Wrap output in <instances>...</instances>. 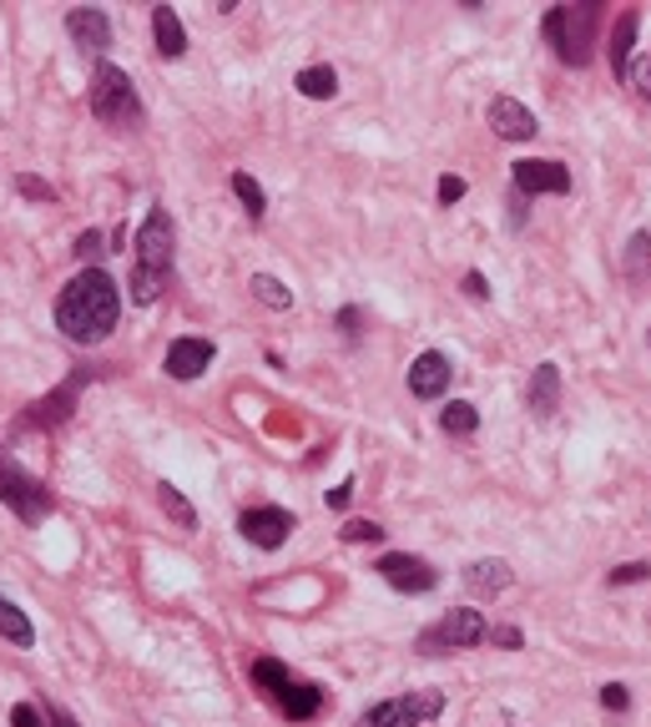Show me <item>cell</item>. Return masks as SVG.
Here are the masks:
<instances>
[{
  "instance_id": "obj_5",
  "label": "cell",
  "mask_w": 651,
  "mask_h": 727,
  "mask_svg": "<svg viewBox=\"0 0 651 727\" xmlns=\"http://www.w3.org/2000/svg\"><path fill=\"white\" fill-rule=\"evenodd\" d=\"M439 713H445V692L419 687V692H399V697H384V703L364 707L354 727H425Z\"/></svg>"
},
{
  "instance_id": "obj_20",
  "label": "cell",
  "mask_w": 651,
  "mask_h": 727,
  "mask_svg": "<svg viewBox=\"0 0 651 727\" xmlns=\"http://www.w3.org/2000/svg\"><path fill=\"white\" fill-rule=\"evenodd\" d=\"M152 36H157V51L167 61H178L188 51V31H182V15L172 6H152Z\"/></svg>"
},
{
  "instance_id": "obj_37",
  "label": "cell",
  "mask_w": 651,
  "mask_h": 727,
  "mask_svg": "<svg viewBox=\"0 0 651 727\" xmlns=\"http://www.w3.org/2000/svg\"><path fill=\"white\" fill-rule=\"evenodd\" d=\"M72 253H76L82 263H86V258H102V253H107V248H102V233H96V227H86L82 238H76V248H72Z\"/></svg>"
},
{
  "instance_id": "obj_19",
  "label": "cell",
  "mask_w": 651,
  "mask_h": 727,
  "mask_svg": "<svg viewBox=\"0 0 651 727\" xmlns=\"http://www.w3.org/2000/svg\"><path fill=\"white\" fill-rule=\"evenodd\" d=\"M637 31H641V11L627 6V11L616 15L611 25V41H606V56H611V72L627 82V66H631V46H637Z\"/></svg>"
},
{
  "instance_id": "obj_27",
  "label": "cell",
  "mask_w": 651,
  "mask_h": 727,
  "mask_svg": "<svg viewBox=\"0 0 651 727\" xmlns=\"http://www.w3.org/2000/svg\"><path fill=\"white\" fill-rule=\"evenodd\" d=\"M627 278H631V284H651V233H631V243H627Z\"/></svg>"
},
{
  "instance_id": "obj_12",
  "label": "cell",
  "mask_w": 651,
  "mask_h": 727,
  "mask_svg": "<svg viewBox=\"0 0 651 727\" xmlns=\"http://www.w3.org/2000/svg\"><path fill=\"white\" fill-rule=\"evenodd\" d=\"M213 359H217V344H213V339L182 334V339H172V344H167L162 370L172 374L178 384H192V379H202V374H207V364H213Z\"/></svg>"
},
{
  "instance_id": "obj_28",
  "label": "cell",
  "mask_w": 651,
  "mask_h": 727,
  "mask_svg": "<svg viewBox=\"0 0 651 727\" xmlns=\"http://www.w3.org/2000/svg\"><path fill=\"white\" fill-rule=\"evenodd\" d=\"M288 677H294V672H288L278 656H258V662H253V682H258L263 692H278Z\"/></svg>"
},
{
  "instance_id": "obj_33",
  "label": "cell",
  "mask_w": 651,
  "mask_h": 727,
  "mask_svg": "<svg viewBox=\"0 0 651 727\" xmlns=\"http://www.w3.org/2000/svg\"><path fill=\"white\" fill-rule=\"evenodd\" d=\"M601 707H606V713H616V717L627 713V707H631V687H627V682H606V687H601Z\"/></svg>"
},
{
  "instance_id": "obj_21",
  "label": "cell",
  "mask_w": 651,
  "mask_h": 727,
  "mask_svg": "<svg viewBox=\"0 0 651 727\" xmlns=\"http://www.w3.org/2000/svg\"><path fill=\"white\" fill-rule=\"evenodd\" d=\"M0 637H6L11 646H21V652L36 646V627H31V617H25L11 597H0Z\"/></svg>"
},
{
  "instance_id": "obj_41",
  "label": "cell",
  "mask_w": 651,
  "mask_h": 727,
  "mask_svg": "<svg viewBox=\"0 0 651 727\" xmlns=\"http://www.w3.org/2000/svg\"><path fill=\"white\" fill-rule=\"evenodd\" d=\"M510 227H515V233L525 227V197L515 188H510Z\"/></svg>"
},
{
  "instance_id": "obj_7",
  "label": "cell",
  "mask_w": 651,
  "mask_h": 727,
  "mask_svg": "<svg viewBox=\"0 0 651 727\" xmlns=\"http://www.w3.org/2000/svg\"><path fill=\"white\" fill-rule=\"evenodd\" d=\"M485 637H490V621L480 617V611H474V607H455V611H445L429 632H419V652H429V656L465 652V646H480Z\"/></svg>"
},
{
  "instance_id": "obj_34",
  "label": "cell",
  "mask_w": 651,
  "mask_h": 727,
  "mask_svg": "<svg viewBox=\"0 0 651 727\" xmlns=\"http://www.w3.org/2000/svg\"><path fill=\"white\" fill-rule=\"evenodd\" d=\"M339 329H344V339L349 344H359V334H364V329H359V323H364V309H359V303H349V309H339Z\"/></svg>"
},
{
  "instance_id": "obj_29",
  "label": "cell",
  "mask_w": 651,
  "mask_h": 727,
  "mask_svg": "<svg viewBox=\"0 0 651 727\" xmlns=\"http://www.w3.org/2000/svg\"><path fill=\"white\" fill-rule=\"evenodd\" d=\"M627 86L637 92V101H647V107H651V56H631V66H627Z\"/></svg>"
},
{
  "instance_id": "obj_11",
  "label": "cell",
  "mask_w": 651,
  "mask_h": 727,
  "mask_svg": "<svg viewBox=\"0 0 651 727\" xmlns=\"http://www.w3.org/2000/svg\"><path fill=\"white\" fill-rule=\"evenodd\" d=\"M92 379V370H76L72 379L61 384V389H51L46 399H36V405L25 409L21 419H15V429H56L61 419H72V409H76V394H82V384Z\"/></svg>"
},
{
  "instance_id": "obj_22",
  "label": "cell",
  "mask_w": 651,
  "mask_h": 727,
  "mask_svg": "<svg viewBox=\"0 0 651 727\" xmlns=\"http://www.w3.org/2000/svg\"><path fill=\"white\" fill-rule=\"evenodd\" d=\"M157 505H162L167 521L178 525V531H198V511H192V501L172 485V480H157Z\"/></svg>"
},
{
  "instance_id": "obj_23",
  "label": "cell",
  "mask_w": 651,
  "mask_h": 727,
  "mask_svg": "<svg viewBox=\"0 0 651 727\" xmlns=\"http://www.w3.org/2000/svg\"><path fill=\"white\" fill-rule=\"evenodd\" d=\"M248 288H253V299H258L263 309H273V313H288V309H294V288H288L284 278L253 274V278H248Z\"/></svg>"
},
{
  "instance_id": "obj_36",
  "label": "cell",
  "mask_w": 651,
  "mask_h": 727,
  "mask_svg": "<svg viewBox=\"0 0 651 727\" xmlns=\"http://www.w3.org/2000/svg\"><path fill=\"white\" fill-rule=\"evenodd\" d=\"M11 727H46V717H41L36 703H15L11 707Z\"/></svg>"
},
{
  "instance_id": "obj_38",
  "label": "cell",
  "mask_w": 651,
  "mask_h": 727,
  "mask_svg": "<svg viewBox=\"0 0 651 727\" xmlns=\"http://www.w3.org/2000/svg\"><path fill=\"white\" fill-rule=\"evenodd\" d=\"M435 192H439V203H445V207H450V203H460V197H465V178H455V172H445Z\"/></svg>"
},
{
  "instance_id": "obj_10",
  "label": "cell",
  "mask_w": 651,
  "mask_h": 727,
  "mask_svg": "<svg viewBox=\"0 0 651 727\" xmlns=\"http://www.w3.org/2000/svg\"><path fill=\"white\" fill-rule=\"evenodd\" d=\"M294 515L284 511V505H253V511L237 515V531H243V541L258 550H278L288 546V536H294Z\"/></svg>"
},
{
  "instance_id": "obj_4",
  "label": "cell",
  "mask_w": 651,
  "mask_h": 727,
  "mask_svg": "<svg viewBox=\"0 0 651 727\" xmlns=\"http://www.w3.org/2000/svg\"><path fill=\"white\" fill-rule=\"evenodd\" d=\"M92 117L111 131H142L147 121V107L137 86H131V76L121 66H111V61H102L92 72Z\"/></svg>"
},
{
  "instance_id": "obj_35",
  "label": "cell",
  "mask_w": 651,
  "mask_h": 727,
  "mask_svg": "<svg viewBox=\"0 0 651 727\" xmlns=\"http://www.w3.org/2000/svg\"><path fill=\"white\" fill-rule=\"evenodd\" d=\"M485 642H490V646H505V652H521L525 637H521V627H490Z\"/></svg>"
},
{
  "instance_id": "obj_6",
  "label": "cell",
  "mask_w": 651,
  "mask_h": 727,
  "mask_svg": "<svg viewBox=\"0 0 651 727\" xmlns=\"http://www.w3.org/2000/svg\"><path fill=\"white\" fill-rule=\"evenodd\" d=\"M0 501L11 505L15 515H21L25 525H41L51 511H56V501H51V490L41 485L31 470H21L11 460V455H0Z\"/></svg>"
},
{
  "instance_id": "obj_16",
  "label": "cell",
  "mask_w": 651,
  "mask_h": 727,
  "mask_svg": "<svg viewBox=\"0 0 651 727\" xmlns=\"http://www.w3.org/2000/svg\"><path fill=\"white\" fill-rule=\"evenodd\" d=\"M273 703H278V713H284L288 723H308V717H319V713H323L329 692H323L319 682H298V677H288L284 687L273 692Z\"/></svg>"
},
{
  "instance_id": "obj_42",
  "label": "cell",
  "mask_w": 651,
  "mask_h": 727,
  "mask_svg": "<svg viewBox=\"0 0 651 727\" xmlns=\"http://www.w3.org/2000/svg\"><path fill=\"white\" fill-rule=\"evenodd\" d=\"M46 727H82V723H76V717L66 713V707L51 703V707H46Z\"/></svg>"
},
{
  "instance_id": "obj_3",
  "label": "cell",
  "mask_w": 651,
  "mask_h": 727,
  "mask_svg": "<svg viewBox=\"0 0 651 727\" xmlns=\"http://www.w3.org/2000/svg\"><path fill=\"white\" fill-rule=\"evenodd\" d=\"M596 25H601V0H576V6H551L541 21V36L551 41L566 66H591Z\"/></svg>"
},
{
  "instance_id": "obj_8",
  "label": "cell",
  "mask_w": 651,
  "mask_h": 727,
  "mask_svg": "<svg viewBox=\"0 0 651 727\" xmlns=\"http://www.w3.org/2000/svg\"><path fill=\"white\" fill-rule=\"evenodd\" d=\"M510 188L521 192V197H566L570 192V168L556 162V157H521V162H510Z\"/></svg>"
},
{
  "instance_id": "obj_18",
  "label": "cell",
  "mask_w": 651,
  "mask_h": 727,
  "mask_svg": "<svg viewBox=\"0 0 651 727\" xmlns=\"http://www.w3.org/2000/svg\"><path fill=\"white\" fill-rule=\"evenodd\" d=\"M510 581H515V571L500 556H480L465 566V586H470L474 597H500V591H510Z\"/></svg>"
},
{
  "instance_id": "obj_17",
  "label": "cell",
  "mask_w": 651,
  "mask_h": 727,
  "mask_svg": "<svg viewBox=\"0 0 651 727\" xmlns=\"http://www.w3.org/2000/svg\"><path fill=\"white\" fill-rule=\"evenodd\" d=\"M525 409H531V419H556L561 409V364H535L531 370V384H525Z\"/></svg>"
},
{
  "instance_id": "obj_32",
  "label": "cell",
  "mask_w": 651,
  "mask_h": 727,
  "mask_svg": "<svg viewBox=\"0 0 651 727\" xmlns=\"http://www.w3.org/2000/svg\"><path fill=\"white\" fill-rule=\"evenodd\" d=\"M15 188H21V197H31V203H56V188H51V182H41V178H31V172H21V178H15Z\"/></svg>"
},
{
  "instance_id": "obj_40",
  "label": "cell",
  "mask_w": 651,
  "mask_h": 727,
  "mask_svg": "<svg viewBox=\"0 0 651 727\" xmlns=\"http://www.w3.org/2000/svg\"><path fill=\"white\" fill-rule=\"evenodd\" d=\"M465 293H470L474 303L490 299V284H485V274H480V268H470V274H465Z\"/></svg>"
},
{
  "instance_id": "obj_31",
  "label": "cell",
  "mask_w": 651,
  "mask_h": 727,
  "mask_svg": "<svg viewBox=\"0 0 651 727\" xmlns=\"http://www.w3.org/2000/svg\"><path fill=\"white\" fill-rule=\"evenodd\" d=\"M641 581H651V560H627V566H616L606 576V586H641Z\"/></svg>"
},
{
  "instance_id": "obj_14",
  "label": "cell",
  "mask_w": 651,
  "mask_h": 727,
  "mask_svg": "<svg viewBox=\"0 0 651 727\" xmlns=\"http://www.w3.org/2000/svg\"><path fill=\"white\" fill-rule=\"evenodd\" d=\"M66 36H72V46L86 51V56H107V51H111L107 11H96V6H76V11L66 15Z\"/></svg>"
},
{
  "instance_id": "obj_1",
  "label": "cell",
  "mask_w": 651,
  "mask_h": 727,
  "mask_svg": "<svg viewBox=\"0 0 651 727\" xmlns=\"http://www.w3.org/2000/svg\"><path fill=\"white\" fill-rule=\"evenodd\" d=\"M121 319V284L107 274V268H82V274L72 278V284L56 293V329L72 344H102V339H111V329H117Z\"/></svg>"
},
{
  "instance_id": "obj_30",
  "label": "cell",
  "mask_w": 651,
  "mask_h": 727,
  "mask_svg": "<svg viewBox=\"0 0 651 727\" xmlns=\"http://www.w3.org/2000/svg\"><path fill=\"white\" fill-rule=\"evenodd\" d=\"M384 536H389V531H384L380 521H349L344 531H339V541H349V546H364V541L374 546V541H384Z\"/></svg>"
},
{
  "instance_id": "obj_25",
  "label": "cell",
  "mask_w": 651,
  "mask_h": 727,
  "mask_svg": "<svg viewBox=\"0 0 651 727\" xmlns=\"http://www.w3.org/2000/svg\"><path fill=\"white\" fill-rule=\"evenodd\" d=\"M227 188H233V197L243 203V213H248L253 223L268 213V192H263V182L253 178V172H233V178H227Z\"/></svg>"
},
{
  "instance_id": "obj_24",
  "label": "cell",
  "mask_w": 651,
  "mask_h": 727,
  "mask_svg": "<svg viewBox=\"0 0 651 727\" xmlns=\"http://www.w3.org/2000/svg\"><path fill=\"white\" fill-rule=\"evenodd\" d=\"M294 86L308 96V101H329V96H339V72H333V66H303V72L294 76Z\"/></svg>"
},
{
  "instance_id": "obj_39",
  "label": "cell",
  "mask_w": 651,
  "mask_h": 727,
  "mask_svg": "<svg viewBox=\"0 0 651 727\" xmlns=\"http://www.w3.org/2000/svg\"><path fill=\"white\" fill-rule=\"evenodd\" d=\"M323 501H329V511H344V505L354 501V475H349V480H339V485H333L329 495H323Z\"/></svg>"
},
{
  "instance_id": "obj_2",
  "label": "cell",
  "mask_w": 651,
  "mask_h": 727,
  "mask_svg": "<svg viewBox=\"0 0 651 727\" xmlns=\"http://www.w3.org/2000/svg\"><path fill=\"white\" fill-rule=\"evenodd\" d=\"M131 248H137L131 284H127L131 303H157L162 288L172 284V263H178V233H172L167 207H152V213H147V223L137 227V238H131Z\"/></svg>"
},
{
  "instance_id": "obj_15",
  "label": "cell",
  "mask_w": 651,
  "mask_h": 727,
  "mask_svg": "<svg viewBox=\"0 0 651 727\" xmlns=\"http://www.w3.org/2000/svg\"><path fill=\"white\" fill-rule=\"evenodd\" d=\"M450 374H455L450 354H439V349H425V354L409 364V394H415V399H439V394L450 389Z\"/></svg>"
},
{
  "instance_id": "obj_26",
  "label": "cell",
  "mask_w": 651,
  "mask_h": 727,
  "mask_svg": "<svg viewBox=\"0 0 651 727\" xmlns=\"http://www.w3.org/2000/svg\"><path fill=\"white\" fill-rule=\"evenodd\" d=\"M439 429L455 435V440H465V435L480 429V409H474L470 399H450V409H439Z\"/></svg>"
},
{
  "instance_id": "obj_9",
  "label": "cell",
  "mask_w": 651,
  "mask_h": 727,
  "mask_svg": "<svg viewBox=\"0 0 651 727\" xmlns=\"http://www.w3.org/2000/svg\"><path fill=\"white\" fill-rule=\"evenodd\" d=\"M374 571H380L394 591H404V597H425V591H435L439 586L435 566H429L425 556H409V550H389V556H380L374 560Z\"/></svg>"
},
{
  "instance_id": "obj_13",
  "label": "cell",
  "mask_w": 651,
  "mask_h": 727,
  "mask_svg": "<svg viewBox=\"0 0 651 727\" xmlns=\"http://www.w3.org/2000/svg\"><path fill=\"white\" fill-rule=\"evenodd\" d=\"M485 121H490V131H495V137H505V142H531L535 131H541L535 111L525 107V101H515V96H490Z\"/></svg>"
}]
</instances>
